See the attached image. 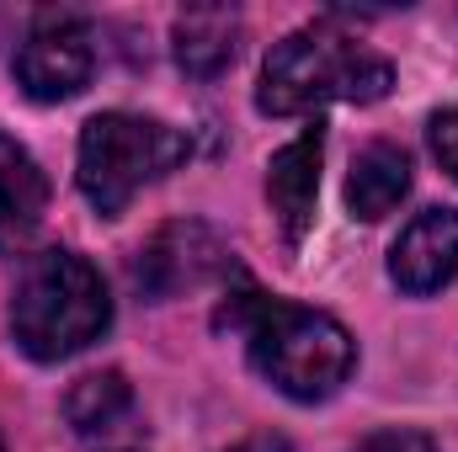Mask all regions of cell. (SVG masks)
I'll return each mask as SVG.
<instances>
[{
	"label": "cell",
	"mask_w": 458,
	"mask_h": 452,
	"mask_svg": "<svg viewBox=\"0 0 458 452\" xmlns=\"http://www.w3.org/2000/svg\"><path fill=\"white\" fill-rule=\"evenodd\" d=\"M91 27L75 11H38L16 48V86L32 102H70L91 86Z\"/></svg>",
	"instance_id": "5"
},
{
	"label": "cell",
	"mask_w": 458,
	"mask_h": 452,
	"mask_svg": "<svg viewBox=\"0 0 458 452\" xmlns=\"http://www.w3.org/2000/svg\"><path fill=\"white\" fill-rule=\"evenodd\" d=\"M219 325L240 331L245 351H250V367L277 394H288L299 405L331 399L357 367V346H352L342 320L304 309V304H288V298H267L250 282L225 304Z\"/></svg>",
	"instance_id": "1"
},
{
	"label": "cell",
	"mask_w": 458,
	"mask_h": 452,
	"mask_svg": "<svg viewBox=\"0 0 458 452\" xmlns=\"http://www.w3.org/2000/svg\"><path fill=\"white\" fill-rule=\"evenodd\" d=\"M320 155H326V128H304L293 144H283L267 165V197L283 224V239L299 245L304 229L315 224V192H320Z\"/></svg>",
	"instance_id": "8"
},
{
	"label": "cell",
	"mask_w": 458,
	"mask_h": 452,
	"mask_svg": "<svg viewBox=\"0 0 458 452\" xmlns=\"http://www.w3.org/2000/svg\"><path fill=\"white\" fill-rule=\"evenodd\" d=\"M43 208H48V181L38 160L16 138H0V255L38 229Z\"/></svg>",
	"instance_id": "10"
},
{
	"label": "cell",
	"mask_w": 458,
	"mask_h": 452,
	"mask_svg": "<svg viewBox=\"0 0 458 452\" xmlns=\"http://www.w3.org/2000/svg\"><path fill=\"white\" fill-rule=\"evenodd\" d=\"M229 452H288V442L283 437H250V442H240V448H229Z\"/></svg>",
	"instance_id": "15"
},
{
	"label": "cell",
	"mask_w": 458,
	"mask_h": 452,
	"mask_svg": "<svg viewBox=\"0 0 458 452\" xmlns=\"http://www.w3.org/2000/svg\"><path fill=\"white\" fill-rule=\"evenodd\" d=\"M192 155V144L165 128L160 117L139 113H102L81 128V155H75V181L86 192V203L117 219L149 181H160L165 171H176Z\"/></svg>",
	"instance_id": "4"
},
{
	"label": "cell",
	"mask_w": 458,
	"mask_h": 452,
	"mask_svg": "<svg viewBox=\"0 0 458 452\" xmlns=\"http://www.w3.org/2000/svg\"><path fill=\"white\" fill-rule=\"evenodd\" d=\"M394 86V64L357 38H342L331 27H304L272 43L256 86V107L267 117H293V113H320L326 102H378Z\"/></svg>",
	"instance_id": "2"
},
{
	"label": "cell",
	"mask_w": 458,
	"mask_h": 452,
	"mask_svg": "<svg viewBox=\"0 0 458 452\" xmlns=\"http://www.w3.org/2000/svg\"><path fill=\"white\" fill-rule=\"evenodd\" d=\"M176 64L182 75L192 80H214L234 64V48H240V16L225 5H198V11H182L176 16Z\"/></svg>",
	"instance_id": "9"
},
{
	"label": "cell",
	"mask_w": 458,
	"mask_h": 452,
	"mask_svg": "<svg viewBox=\"0 0 458 452\" xmlns=\"http://www.w3.org/2000/svg\"><path fill=\"white\" fill-rule=\"evenodd\" d=\"M64 421L75 437L97 442V437H113L133 421V383L123 372H86L70 394H64Z\"/></svg>",
	"instance_id": "12"
},
{
	"label": "cell",
	"mask_w": 458,
	"mask_h": 452,
	"mask_svg": "<svg viewBox=\"0 0 458 452\" xmlns=\"http://www.w3.org/2000/svg\"><path fill=\"white\" fill-rule=\"evenodd\" d=\"M225 272V245L203 224H165L133 255V288L144 298H176Z\"/></svg>",
	"instance_id": "6"
},
{
	"label": "cell",
	"mask_w": 458,
	"mask_h": 452,
	"mask_svg": "<svg viewBox=\"0 0 458 452\" xmlns=\"http://www.w3.org/2000/svg\"><path fill=\"white\" fill-rule=\"evenodd\" d=\"M352 452H437V442L421 437V431H373L368 442H357Z\"/></svg>",
	"instance_id": "14"
},
{
	"label": "cell",
	"mask_w": 458,
	"mask_h": 452,
	"mask_svg": "<svg viewBox=\"0 0 458 452\" xmlns=\"http://www.w3.org/2000/svg\"><path fill=\"white\" fill-rule=\"evenodd\" d=\"M389 277L405 293H416V298H427V293L454 282L458 277V213L454 208H427V213H416L405 224V234L389 250Z\"/></svg>",
	"instance_id": "7"
},
{
	"label": "cell",
	"mask_w": 458,
	"mask_h": 452,
	"mask_svg": "<svg viewBox=\"0 0 458 452\" xmlns=\"http://www.w3.org/2000/svg\"><path fill=\"white\" fill-rule=\"evenodd\" d=\"M113 325L102 272L75 250H43L27 261L11 293V336L32 362H64Z\"/></svg>",
	"instance_id": "3"
},
{
	"label": "cell",
	"mask_w": 458,
	"mask_h": 452,
	"mask_svg": "<svg viewBox=\"0 0 458 452\" xmlns=\"http://www.w3.org/2000/svg\"><path fill=\"white\" fill-rule=\"evenodd\" d=\"M432 155L443 160V171L458 181V107L432 117Z\"/></svg>",
	"instance_id": "13"
},
{
	"label": "cell",
	"mask_w": 458,
	"mask_h": 452,
	"mask_svg": "<svg viewBox=\"0 0 458 452\" xmlns=\"http://www.w3.org/2000/svg\"><path fill=\"white\" fill-rule=\"evenodd\" d=\"M411 192V155L400 144H368L357 160H352V176H346V208L357 219H384L400 208V197Z\"/></svg>",
	"instance_id": "11"
}]
</instances>
